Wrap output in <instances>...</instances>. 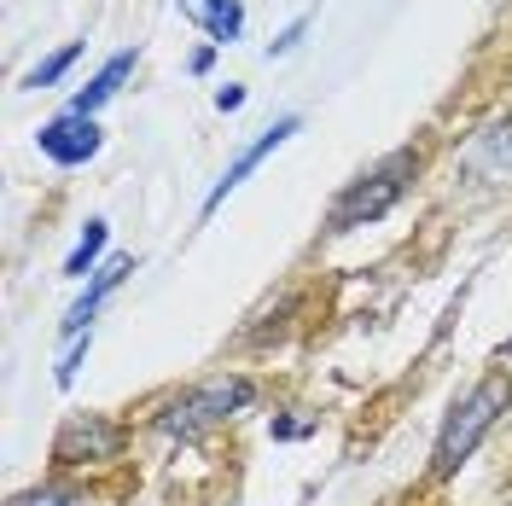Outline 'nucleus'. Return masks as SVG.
<instances>
[{"label": "nucleus", "instance_id": "1", "mask_svg": "<svg viewBox=\"0 0 512 506\" xmlns=\"http://www.w3.org/2000/svg\"><path fill=\"white\" fill-rule=\"evenodd\" d=\"M512 408V379L507 373H483L466 396H454V408H448L443 431H437V448H431V477H454L478 443L501 425V413Z\"/></svg>", "mask_w": 512, "mask_h": 506}, {"label": "nucleus", "instance_id": "2", "mask_svg": "<svg viewBox=\"0 0 512 506\" xmlns=\"http://www.w3.org/2000/svg\"><path fill=\"white\" fill-rule=\"evenodd\" d=\"M414 175H419V152H390V158H379L367 175H355L350 187L338 192V204L326 210V227L332 233H350V227H367V222H379V216H390L402 204V192H408Z\"/></svg>", "mask_w": 512, "mask_h": 506}, {"label": "nucleus", "instance_id": "3", "mask_svg": "<svg viewBox=\"0 0 512 506\" xmlns=\"http://www.w3.org/2000/svg\"><path fill=\"white\" fill-rule=\"evenodd\" d=\"M245 402H251V379H210V384H198V390H187V396H175L152 425H158L163 437L192 443L204 425H222L227 413H239Z\"/></svg>", "mask_w": 512, "mask_h": 506}, {"label": "nucleus", "instance_id": "4", "mask_svg": "<svg viewBox=\"0 0 512 506\" xmlns=\"http://www.w3.org/2000/svg\"><path fill=\"white\" fill-rule=\"evenodd\" d=\"M128 443V431L105 413H70L53 437V466H99V460H117Z\"/></svg>", "mask_w": 512, "mask_h": 506}, {"label": "nucleus", "instance_id": "5", "mask_svg": "<svg viewBox=\"0 0 512 506\" xmlns=\"http://www.w3.org/2000/svg\"><path fill=\"white\" fill-rule=\"evenodd\" d=\"M35 146H41V158L59 163V169H82V163H94V158H99V146H105V128H99V117H82V111H59L53 123H41Z\"/></svg>", "mask_w": 512, "mask_h": 506}, {"label": "nucleus", "instance_id": "6", "mask_svg": "<svg viewBox=\"0 0 512 506\" xmlns=\"http://www.w3.org/2000/svg\"><path fill=\"white\" fill-rule=\"evenodd\" d=\"M297 128H303V117H280V123H268V128H262V134H256L251 146H245V152H239V158H233V163L222 169V181H216V187L204 192V210H198V216H216V210L227 204V192H239V187H245V175H256V169H262V163L274 158V152L286 146L291 134H297Z\"/></svg>", "mask_w": 512, "mask_h": 506}, {"label": "nucleus", "instance_id": "7", "mask_svg": "<svg viewBox=\"0 0 512 506\" xmlns=\"http://www.w3.org/2000/svg\"><path fill=\"white\" fill-rule=\"evenodd\" d=\"M128 274H134V256H111V262L99 268L94 280H88V291H82V297H76V303L64 309V320H59V338H64V344L88 338V326H94V315L105 309V297H111V291H117V285H123Z\"/></svg>", "mask_w": 512, "mask_h": 506}, {"label": "nucleus", "instance_id": "8", "mask_svg": "<svg viewBox=\"0 0 512 506\" xmlns=\"http://www.w3.org/2000/svg\"><path fill=\"white\" fill-rule=\"evenodd\" d=\"M134 64H140V53H134V47L111 53V59H105L94 76H88V88H76V94H70V111H82V117H99V105H105V99L123 94V82L134 76Z\"/></svg>", "mask_w": 512, "mask_h": 506}, {"label": "nucleus", "instance_id": "9", "mask_svg": "<svg viewBox=\"0 0 512 506\" xmlns=\"http://www.w3.org/2000/svg\"><path fill=\"white\" fill-rule=\"evenodd\" d=\"M181 12H187L216 47L239 41V30H245V6H239V0H181Z\"/></svg>", "mask_w": 512, "mask_h": 506}, {"label": "nucleus", "instance_id": "10", "mask_svg": "<svg viewBox=\"0 0 512 506\" xmlns=\"http://www.w3.org/2000/svg\"><path fill=\"white\" fill-rule=\"evenodd\" d=\"M105 239H111V227H105V222L94 216V222L82 227V239H76V251L64 256V274H70V280H88V268L99 262V251H105Z\"/></svg>", "mask_w": 512, "mask_h": 506}, {"label": "nucleus", "instance_id": "11", "mask_svg": "<svg viewBox=\"0 0 512 506\" xmlns=\"http://www.w3.org/2000/svg\"><path fill=\"white\" fill-rule=\"evenodd\" d=\"M76 59H82V41H64L53 59H41L30 76H24V88H53V82H59V76H64V70H70Z\"/></svg>", "mask_w": 512, "mask_h": 506}, {"label": "nucleus", "instance_id": "12", "mask_svg": "<svg viewBox=\"0 0 512 506\" xmlns=\"http://www.w3.org/2000/svg\"><path fill=\"white\" fill-rule=\"evenodd\" d=\"M82 361H88V338H76V344L64 349V361H59V373H53V384H59V390H70V384H76V367H82Z\"/></svg>", "mask_w": 512, "mask_h": 506}, {"label": "nucleus", "instance_id": "13", "mask_svg": "<svg viewBox=\"0 0 512 506\" xmlns=\"http://www.w3.org/2000/svg\"><path fill=\"white\" fill-rule=\"evenodd\" d=\"M303 30H309V18H297V24H286V30H280L274 41H268V59H286L291 47L303 41Z\"/></svg>", "mask_w": 512, "mask_h": 506}, {"label": "nucleus", "instance_id": "14", "mask_svg": "<svg viewBox=\"0 0 512 506\" xmlns=\"http://www.w3.org/2000/svg\"><path fill=\"white\" fill-rule=\"evenodd\" d=\"M12 506H76V495H64V489H30V495H18Z\"/></svg>", "mask_w": 512, "mask_h": 506}, {"label": "nucleus", "instance_id": "15", "mask_svg": "<svg viewBox=\"0 0 512 506\" xmlns=\"http://www.w3.org/2000/svg\"><path fill=\"white\" fill-rule=\"evenodd\" d=\"M239 105H245V88H239V82H227L222 94H216V111H239Z\"/></svg>", "mask_w": 512, "mask_h": 506}, {"label": "nucleus", "instance_id": "16", "mask_svg": "<svg viewBox=\"0 0 512 506\" xmlns=\"http://www.w3.org/2000/svg\"><path fill=\"white\" fill-rule=\"evenodd\" d=\"M309 431H315L309 419H280V425H274V437H309Z\"/></svg>", "mask_w": 512, "mask_h": 506}, {"label": "nucleus", "instance_id": "17", "mask_svg": "<svg viewBox=\"0 0 512 506\" xmlns=\"http://www.w3.org/2000/svg\"><path fill=\"white\" fill-rule=\"evenodd\" d=\"M210 64H216V47H198V53H192V64H187V70H192V76H204Z\"/></svg>", "mask_w": 512, "mask_h": 506}]
</instances>
